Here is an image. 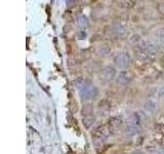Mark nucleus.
<instances>
[{
	"label": "nucleus",
	"mask_w": 164,
	"mask_h": 154,
	"mask_svg": "<svg viewBox=\"0 0 164 154\" xmlns=\"http://www.w3.org/2000/svg\"><path fill=\"white\" fill-rule=\"evenodd\" d=\"M99 94L97 89L92 84V83L85 82V84L83 85L81 89H79V94L81 100L83 101H88L90 99H95Z\"/></svg>",
	"instance_id": "nucleus-1"
},
{
	"label": "nucleus",
	"mask_w": 164,
	"mask_h": 154,
	"mask_svg": "<svg viewBox=\"0 0 164 154\" xmlns=\"http://www.w3.org/2000/svg\"><path fill=\"white\" fill-rule=\"evenodd\" d=\"M110 52H111V47H110V45L107 43L101 44L96 50V54L97 55H100V57H106V55H109Z\"/></svg>",
	"instance_id": "nucleus-7"
},
{
	"label": "nucleus",
	"mask_w": 164,
	"mask_h": 154,
	"mask_svg": "<svg viewBox=\"0 0 164 154\" xmlns=\"http://www.w3.org/2000/svg\"><path fill=\"white\" fill-rule=\"evenodd\" d=\"M113 31H114V33H116L118 35H122L126 32V28L119 23H116L113 25Z\"/></svg>",
	"instance_id": "nucleus-13"
},
{
	"label": "nucleus",
	"mask_w": 164,
	"mask_h": 154,
	"mask_svg": "<svg viewBox=\"0 0 164 154\" xmlns=\"http://www.w3.org/2000/svg\"><path fill=\"white\" fill-rule=\"evenodd\" d=\"M156 34L158 35L159 38H162V37H164V26H162V27H159L158 29L156 30Z\"/></svg>",
	"instance_id": "nucleus-18"
},
{
	"label": "nucleus",
	"mask_w": 164,
	"mask_h": 154,
	"mask_svg": "<svg viewBox=\"0 0 164 154\" xmlns=\"http://www.w3.org/2000/svg\"><path fill=\"white\" fill-rule=\"evenodd\" d=\"M112 131L113 129L109 127V124H103L97 127L96 129H93L92 132V138L93 140H96V141H105L108 138L112 135Z\"/></svg>",
	"instance_id": "nucleus-2"
},
{
	"label": "nucleus",
	"mask_w": 164,
	"mask_h": 154,
	"mask_svg": "<svg viewBox=\"0 0 164 154\" xmlns=\"http://www.w3.org/2000/svg\"><path fill=\"white\" fill-rule=\"evenodd\" d=\"M128 154H145L143 152H131V153H128Z\"/></svg>",
	"instance_id": "nucleus-22"
},
{
	"label": "nucleus",
	"mask_w": 164,
	"mask_h": 154,
	"mask_svg": "<svg viewBox=\"0 0 164 154\" xmlns=\"http://www.w3.org/2000/svg\"><path fill=\"white\" fill-rule=\"evenodd\" d=\"M155 107H156L155 103L152 102V101H148V102L145 104V109H146V111H148V112H154Z\"/></svg>",
	"instance_id": "nucleus-14"
},
{
	"label": "nucleus",
	"mask_w": 164,
	"mask_h": 154,
	"mask_svg": "<svg viewBox=\"0 0 164 154\" xmlns=\"http://www.w3.org/2000/svg\"><path fill=\"white\" fill-rule=\"evenodd\" d=\"M111 109V105L110 102L107 100H101L99 104H97V112L102 115V116H106L109 114Z\"/></svg>",
	"instance_id": "nucleus-5"
},
{
	"label": "nucleus",
	"mask_w": 164,
	"mask_h": 154,
	"mask_svg": "<svg viewBox=\"0 0 164 154\" xmlns=\"http://www.w3.org/2000/svg\"><path fill=\"white\" fill-rule=\"evenodd\" d=\"M138 132V128L137 125L131 124L129 127H127L126 129H125V134H126L128 137H134Z\"/></svg>",
	"instance_id": "nucleus-12"
},
{
	"label": "nucleus",
	"mask_w": 164,
	"mask_h": 154,
	"mask_svg": "<svg viewBox=\"0 0 164 154\" xmlns=\"http://www.w3.org/2000/svg\"><path fill=\"white\" fill-rule=\"evenodd\" d=\"M95 123V117L93 116H85L82 118V124L86 129H89Z\"/></svg>",
	"instance_id": "nucleus-10"
},
{
	"label": "nucleus",
	"mask_w": 164,
	"mask_h": 154,
	"mask_svg": "<svg viewBox=\"0 0 164 154\" xmlns=\"http://www.w3.org/2000/svg\"><path fill=\"white\" fill-rule=\"evenodd\" d=\"M76 21H77V24L80 28H86L88 26V19L84 16V15H78L76 17Z\"/></svg>",
	"instance_id": "nucleus-9"
},
{
	"label": "nucleus",
	"mask_w": 164,
	"mask_h": 154,
	"mask_svg": "<svg viewBox=\"0 0 164 154\" xmlns=\"http://www.w3.org/2000/svg\"><path fill=\"white\" fill-rule=\"evenodd\" d=\"M158 94H159L160 97H164V87H161V89H159Z\"/></svg>",
	"instance_id": "nucleus-21"
},
{
	"label": "nucleus",
	"mask_w": 164,
	"mask_h": 154,
	"mask_svg": "<svg viewBox=\"0 0 164 154\" xmlns=\"http://www.w3.org/2000/svg\"><path fill=\"white\" fill-rule=\"evenodd\" d=\"M77 36H78V39H84V38L86 37V34L84 31H80Z\"/></svg>",
	"instance_id": "nucleus-20"
},
{
	"label": "nucleus",
	"mask_w": 164,
	"mask_h": 154,
	"mask_svg": "<svg viewBox=\"0 0 164 154\" xmlns=\"http://www.w3.org/2000/svg\"><path fill=\"white\" fill-rule=\"evenodd\" d=\"M93 113V104L92 103H86L83 105L81 109V115L83 117L85 116H92Z\"/></svg>",
	"instance_id": "nucleus-8"
},
{
	"label": "nucleus",
	"mask_w": 164,
	"mask_h": 154,
	"mask_svg": "<svg viewBox=\"0 0 164 154\" xmlns=\"http://www.w3.org/2000/svg\"><path fill=\"white\" fill-rule=\"evenodd\" d=\"M115 75H116V69L114 67H111V66H108V67H105L102 72H101V77L104 80L105 82H110L115 78Z\"/></svg>",
	"instance_id": "nucleus-4"
},
{
	"label": "nucleus",
	"mask_w": 164,
	"mask_h": 154,
	"mask_svg": "<svg viewBox=\"0 0 164 154\" xmlns=\"http://www.w3.org/2000/svg\"><path fill=\"white\" fill-rule=\"evenodd\" d=\"M155 129H156V132H160V134L164 135V124L163 123H157L155 125Z\"/></svg>",
	"instance_id": "nucleus-17"
},
{
	"label": "nucleus",
	"mask_w": 164,
	"mask_h": 154,
	"mask_svg": "<svg viewBox=\"0 0 164 154\" xmlns=\"http://www.w3.org/2000/svg\"><path fill=\"white\" fill-rule=\"evenodd\" d=\"M134 2L135 0H121V3L124 7H127V8H130L132 6L134 5Z\"/></svg>",
	"instance_id": "nucleus-16"
},
{
	"label": "nucleus",
	"mask_w": 164,
	"mask_h": 154,
	"mask_svg": "<svg viewBox=\"0 0 164 154\" xmlns=\"http://www.w3.org/2000/svg\"><path fill=\"white\" fill-rule=\"evenodd\" d=\"M130 43H134V44H138L142 42V37L139 36L138 34H134L132 36L130 37Z\"/></svg>",
	"instance_id": "nucleus-15"
},
{
	"label": "nucleus",
	"mask_w": 164,
	"mask_h": 154,
	"mask_svg": "<svg viewBox=\"0 0 164 154\" xmlns=\"http://www.w3.org/2000/svg\"><path fill=\"white\" fill-rule=\"evenodd\" d=\"M158 10H159V12L161 13V15L164 16V2L159 3V5H158Z\"/></svg>",
	"instance_id": "nucleus-19"
},
{
	"label": "nucleus",
	"mask_w": 164,
	"mask_h": 154,
	"mask_svg": "<svg viewBox=\"0 0 164 154\" xmlns=\"http://www.w3.org/2000/svg\"><path fill=\"white\" fill-rule=\"evenodd\" d=\"M114 63L116 65V67H118L119 69H126L129 66V63H130L129 55L124 51L119 52L114 58Z\"/></svg>",
	"instance_id": "nucleus-3"
},
{
	"label": "nucleus",
	"mask_w": 164,
	"mask_h": 154,
	"mask_svg": "<svg viewBox=\"0 0 164 154\" xmlns=\"http://www.w3.org/2000/svg\"><path fill=\"white\" fill-rule=\"evenodd\" d=\"M121 123H122V121L120 118H118V117H111L109 121H108V124H109V127L112 129L119 128Z\"/></svg>",
	"instance_id": "nucleus-11"
},
{
	"label": "nucleus",
	"mask_w": 164,
	"mask_h": 154,
	"mask_svg": "<svg viewBox=\"0 0 164 154\" xmlns=\"http://www.w3.org/2000/svg\"><path fill=\"white\" fill-rule=\"evenodd\" d=\"M130 81H131V77H130V75L128 74L126 71L121 72L120 74L117 76V79H116V82L119 85H121V86L127 85Z\"/></svg>",
	"instance_id": "nucleus-6"
}]
</instances>
